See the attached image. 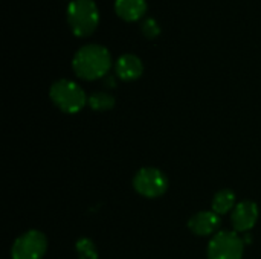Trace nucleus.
<instances>
[{
    "instance_id": "1",
    "label": "nucleus",
    "mask_w": 261,
    "mask_h": 259,
    "mask_svg": "<svg viewBox=\"0 0 261 259\" xmlns=\"http://www.w3.org/2000/svg\"><path fill=\"white\" fill-rule=\"evenodd\" d=\"M112 67L110 50L101 44H86L76 50L72 60L75 75L86 81L104 78Z\"/></svg>"
},
{
    "instance_id": "2",
    "label": "nucleus",
    "mask_w": 261,
    "mask_h": 259,
    "mask_svg": "<svg viewBox=\"0 0 261 259\" xmlns=\"http://www.w3.org/2000/svg\"><path fill=\"white\" fill-rule=\"evenodd\" d=\"M66 17L70 31L80 38L92 35L99 24V9L95 0H72Z\"/></svg>"
},
{
    "instance_id": "3",
    "label": "nucleus",
    "mask_w": 261,
    "mask_h": 259,
    "mask_svg": "<svg viewBox=\"0 0 261 259\" xmlns=\"http://www.w3.org/2000/svg\"><path fill=\"white\" fill-rule=\"evenodd\" d=\"M49 96L52 102L64 113L75 114L81 111L87 102L86 92L81 85L70 79H58L49 89Z\"/></svg>"
},
{
    "instance_id": "4",
    "label": "nucleus",
    "mask_w": 261,
    "mask_h": 259,
    "mask_svg": "<svg viewBox=\"0 0 261 259\" xmlns=\"http://www.w3.org/2000/svg\"><path fill=\"white\" fill-rule=\"evenodd\" d=\"M245 240L237 232L220 231L208 246V259H243Z\"/></svg>"
},
{
    "instance_id": "5",
    "label": "nucleus",
    "mask_w": 261,
    "mask_h": 259,
    "mask_svg": "<svg viewBox=\"0 0 261 259\" xmlns=\"http://www.w3.org/2000/svg\"><path fill=\"white\" fill-rule=\"evenodd\" d=\"M133 188L142 197L158 198L167 192L168 179L158 168H153V166L141 168L133 179Z\"/></svg>"
},
{
    "instance_id": "6",
    "label": "nucleus",
    "mask_w": 261,
    "mask_h": 259,
    "mask_svg": "<svg viewBox=\"0 0 261 259\" xmlns=\"http://www.w3.org/2000/svg\"><path fill=\"white\" fill-rule=\"evenodd\" d=\"M47 250V238L40 231H29L20 235L11 249L12 259H41Z\"/></svg>"
},
{
    "instance_id": "7",
    "label": "nucleus",
    "mask_w": 261,
    "mask_h": 259,
    "mask_svg": "<svg viewBox=\"0 0 261 259\" xmlns=\"http://www.w3.org/2000/svg\"><path fill=\"white\" fill-rule=\"evenodd\" d=\"M257 220H258V206H257V203H254L251 200L240 202L232 209L231 221L234 226V232H237V234L249 232L255 226Z\"/></svg>"
},
{
    "instance_id": "8",
    "label": "nucleus",
    "mask_w": 261,
    "mask_h": 259,
    "mask_svg": "<svg viewBox=\"0 0 261 259\" xmlns=\"http://www.w3.org/2000/svg\"><path fill=\"white\" fill-rule=\"evenodd\" d=\"M190 231L197 237H210L216 235L220 227V215L213 211H202L193 215L188 221Z\"/></svg>"
},
{
    "instance_id": "9",
    "label": "nucleus",
    "mask_w": 261,
    "mask_h": 259,
    "mask_svg": "<svg viewBox=\"0 0 261 259\" xmlns=\"http://www.w3.org/2000/svg\"><path fill=\"white\" fill-rule=\"evenodd\" d=\"M115 72L122 81H136L144 73V64L135 53H124L116 60Z\"/></svg>"
},
{
    "instance_id": "10",
    "label": "nucleus",
    "mask_w": 261,
    "mask_h": 259,
    "mask_svg": "<svg viewBox=\"0 0 261 259\" xmlns=\"http://www.w3.org/2000/svg\"><path fill=\"white\" fill-rule=\"evenodd\" d=\"M147 0H115V12L125 21H136L147 14Z\"/></svg>"
},
{
    "instance_id": "11",
    "label": "nucleus",
    "mask_w": 261,
    "mask_h": 259,
    "mask_svg": "<svg viewBox=\"0 0 261 259\" xmlns=\"http://www.w3.org/2000/svg\"><path fill=\"white\" fill-rule=\"evenodd\" d=\"M213 212H216L217 215H225L228 214L231 209L236 208V194L231 189H222L219 191L214 198H213Z\"/></svg>"
},
{
    "instance_id": "12",
    "label": "nucleus",
    "mask_w": 261,
    "mask_h": 259,
    "mask_svg": "<svg viewBox=\"0 0 261 259\" xmlns=\"http://www.w3.org/2000/svg\"><path fill=\"white\" fill-rule=\"evenodd\" d=\"M87 104L95 111H107L115 107V98L107 92H93L89 96Z\"/></svg>"
},
{
    "instance_id": "13",
    "label": "nucleus",
    "mask_w": 261,
    "mask_h": 259,
    "mask_svg": "<svg viewBox=\"0 0 261 259\" xmlns=\"http://www.w3.org/2000/svg\"><path fill=\"white\" fill-rule=\"evenodd\" d=\"M80 259H98V252L92 240L80 238L75 244Z\"/></svg>"
},
{
    "instance_id": "14",
    "label": "nucleus",
    "mask_w": 261,
    "mask_h": 259,
    "mask_svg": "<svg viewBox=\"0 0 261 259\" xmlns=\"http://www.w3.org/2000/svg\"><path fill=\"white\" fill-rule=\"evenodd\" d=\"M141 31H142V34H144L147 38L153 40V38L159 37V34H161V26L156 23L154 18L147 17V18H144L142 23H141Z\"/></svg>"
}]
</instances>
